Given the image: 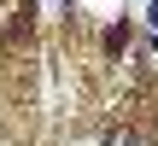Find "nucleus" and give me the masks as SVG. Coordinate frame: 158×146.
Here are the masks:
<instances>
[{
	"label": "nucleus",
	"instance_id": "nucleus-1",
	"mask_svg": "<svg viewBox=\"0 0 158 146\" xmlns=\"http://www.w3.org/2000/svg\"><path fill=\"white\" fill-rule=\"evenodd\" d=\"M147 23H152V35H158V0H152V6H147Z\"/></svg>",
	"mask_w": 158,
	"mask_h": 146
}]
</instances>
